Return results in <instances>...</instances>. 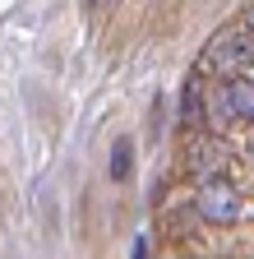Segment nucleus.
<instances>
[{
  "label": "nucleus",
  "instance_id": "1",
  "mask_svg": "<svg viewBox=\"0 0 254 259\" xmlns=\"http://www.w3.org/2000/svg\"><path fill=\"white\" fill-rule=\"evenodd\" d=\"M194 204H199V218H208V222H217V227H227V222L240 218V194H236L231 181H204Z\"/></svg>",
  "mask_w": 254,
  "mask_h": 259
},
{
  "label": "nucleus",
  "instance_id": "2",
  "mask_svg": "<svg viewBox=\"0 0 254 259\" xmlns=\"http://www.w3.org/2000/svg\"><path fill=\"white\" fill-rule=\"evenodd\" d=\"M249 60H254V37H249V32H227V37L208 51V65L227 70V79H231L236 65H249Z\"/></svg>",
  "mask_w": 254,
  "mask_h": 259
},
{
  "label": "nucleus",
  "instance_id": "3",
  "mask_svg": "<svg viewBox=\"0 0 254 259\" xmlns=\"http://www.w3.org/2000/svg\"><path fill=\"white\" fill-rule=\"evenodd\" d=\"M222 107H227L236 120H254V79L231 74L227 83H222Z\"/></svg>",
  "mask_w": 254,
  "mask_h": 259
},
{
  "label": "nucleus",
  "instance_id": "4",
  "mask_svg": "<svg viewBox=\"0 0 254 259\" xmlns=\"http://www.w3.org/2000/svg\"><path fill=\"white\" fill-rule=\"evenodd\" d=\"M194 171H204L208 181H222L217 176V167H222V144H213V139H204V144H194V162H189Z\"/></svg>",
  "mask_w": 254,
  "mask_h": 259
},
{
  "label": "nucleus",
  "instance_id": "5",
  "mask_svg": "<svg viewBox=\"0 0 254 259\" xmlns=\"http://www.w3.org/2000/svg\"><path fill=\"white\" fill-rule=\"evenodd\" d=\"M199 107H204V83H199V70H194L189 83H185V93H180V120L199 125Z\"/></svg>",
  "mask_w": 254,
  "mask_h": 259
},
{
  "label": "nucleus",
  "instance_id": "6",
  "mask_svg": "<svg viewBox=\"0 0 254 259\" xmlns=\"http://www.w3.org/2000/svg\"><path fill=\"white\" fill-rule=\"evenodd\" d=\"M130 171H134V144L116 139V148H111V181H125Z\"/></svg>",
  "mask_w": 254,
  "mask_h": 259
},
{
  "label": "nucleus",
  "instance_id": "7",
  "mask_svg": "<svg viewBox=\"0 0 254 259\" xmlns=\"http://www.w3.org/2000/svg\"><path fill=\"white\" fill-rule=\"evenodd\" d=\"M130 259H148V241H143V236H134V250H130Z\"/></svg>",
  "mask_w": 254,
  "mask_h": 259
},
{
  "label": "nucleus",
  "instance_id": "8",
  "mask_svg": "<svg viewBox=\"0 0 254 259\" xmlns=\"http://www.w3.org/2000/svg\"><path fill=\"white\" fill-rule=\"evenodd\" d=\"M245 23H249V28H254V5H249V10H245Z\"/></svg>",
  "mask_w": 254,
  "mask_h": 259
}]
</instances>
